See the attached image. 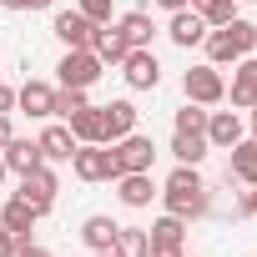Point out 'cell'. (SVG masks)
Wrapping results in <instances>:
<instances>
[{
	"mask_svg": "<svg viewBox=\"0 0 257 257\" xmlns=\"http://www.w3.org/2000/svg\"><path fill=\"white\" fill-rule=\"evenodd\" d=\"M116 197H121L126 207L142 212V207H152V197H162V192H157L152 172H121V177H116Z\"/></svg>",
	"mask_w": 257,
	"mask_h": 257,
	"instance_id": "cell-15",
	"label": "cell"
},
{
	"mask_svg": "<svg viewBox=\"0 0 257 257\" xmlns=\"http://www.w3.org/2000/svg\"><path fill=\"white\" fill-rule=\"evenodd\" d=\"M91 26H111V0H81V6H76Z\"/></svg>",
	"mask_w": 257,
	"mask_h": 257,
	"instance_id": "cell-30",
	"label": "cell"
},
{
	"mask_svg": "<svg viewBox=\"0 0 257 257\" xmlns=\"http://www.w3.org/2000/svg\"><path fill=\"white\" fill-rule=\"evenodd\" d=\"M0 182H6V157H0Z\"/></svg>",
	"mask_w": 257,
	"mask_h": 257,
	"instance_id": "cell-39",
	"label": "cell"
},
{
	"mask_svg": "<svg viewBox=\"0 0 257 257\" xmlns=\"http://www.w3.org/2000/svg\"><path fill=\"white\" fill-rule=\"evenodd\" d=\"M56 71H61V86H76V91H86V86H96V76H101V61H96V51H66Z\"/></svg>",
	"mask_w": 257,
	"mask_h": 257,
	"instance_id": "cell-9",
	"label": "cell"
},
{
	"mask_svg": "<svg viewBox=\"0 0 257 257\" xmlns=\"http://www.w3.org/2000/svg\"><path fill=\"white\" fill-rule=\"evenodd\" d=\"M0 157H6V172H16V177H26V172L46 167V157H41V142H31V137H11L6 147H0Z\"/></svg>",
	"mask_w": 257,
	"mask_h": 257,
	"instance_id": "cell-13",
	"label": "cell"
},
{
	"mask_svg": "<svg viewBox=\"0 0 257 257\" xmlns=\"http://www.w3.org/2000/svg\"><path fill=\"white\" fill-rule=\"evenodd\" d=\"M21 257H51V252H46V247H36V242H31V247H21Z\"/></svg>",
	"mask_w": 257,
	"mask_h": 257,
	"instance_id": "cell-36",
	"label": "cell"
},
{
	"mask_svg": "<svg viewBox=\"0 0 257 257\" xmlns=\"http://www.w3.org/2000/svg\"><path fill=\"white\" fill-rule=\"evenodd\" d=\"M182 91H187V101H197V106H222L227 101V81H222V71L207 61V66H192L187 76H182Z\"/></svg>",
	"mask_w": 257,
	"mask_h": 257,
	"instance_id": "cell-3",
	"label": "cell"
},
{
	"mask_svg": "<svg viewBox=\"0 0 257 257\" xmlns=\"http://www.w3.org/2000/svg\"><path fill=\"white\" fill-rule=\"evenodd\" d=\"M162 202H167L172 217L192 222V217H202V212L212 207V192H207V182L197 177V167H182V162H177V172H172L167 187H162Z\"/></svg>",
	"mask_w": 257,
	"mask_h": 257,
	"instance_id": "cell-1",
	"label": "cell"
},
{
	"mask_svg": "<svg viewBox=\"0 0 257 257\" xmlns=\"http://www.w3.org/2000/svg\"><path fill=\"white\" fill-rule=\"evenodd\" d=\"M252 51H257V46H252Z\"/></svg>",
	"mask_w": 257,
	"mask_h": 257,
	"instance_id": "cell-43",
	"label": "cell"
},
{
	"mask_svg": "<svg viewBox=\"0 0 257 257\" xmlns=\"http://www.w3.org/2000/svg\"><path fill=\"white\" fill-rule=\"evenodd\" d=\"M147 242H152V257H177V252H187V222L167 212L147 227Z\"/></svg>",
	"mask_w": 257,
	"mask_h": 257,
	"instance_id": "cell-7",
	"label": "cell"
},
{
	"mask_svg": "<svg viewBox=\"0 0 257 257\" xmlns=\"http://www.w3.org/2000/svg\"><path fill=\"white\" fill-rule=\"evenodd\" d=\"M137 106L132 101H111V106H101V142L111 147V142H121V137H132L137 132Z\"/></svg>",
	"mask_w": 257,
	"mask_h": 257,
	"instance_id": "cell-11",
	"label": "cell"
},
{
	"mask_svg": "<svg viewBox=\"0 0 257 257\" xmlns=\"http://www.w3.org/2000/svg\"><path fill=\"white\" fill-rule=\"evenodd\" d=\"M16 106H21L26 116L46 121V116H51V106H56V86H46V81H26V86L16 91Z\"/></svg>",
	"mask_w": 257,
	"mask_h": 257,
	"instance_id": "cell-18",
	"label": "cell"
},
{
	"mask_svg": "<svg viewBox=\"0 0 257 257\" xmlns=\"http://www.w3.org/2000/svg\"><path fill=\"white\" fill-rule=\"evenodd\" d=\"M66 126L76 132V142H81V147H86V142H101V106H86V111H76Z\"/></svg>",
	"mask_w": 257,
	"mask_h": 257,
	"instance_id": "cell-26",
	"label": "cell"
},
{
	"mask_svg": "<svg viewBox=\"0 0 257 257\" xmlns=\"http://www.w3.org/2000/svg\"><path fill=\"white\" fill-rule=\"evenodd\" d=\"M121 76H126V86H132V91H157V86H162V66H157L152 46H132V51H126Z\"/></svg>",
	"mask_w": 257,
	"mask_h": 257,
	"instance_id": "cell-5",
	"label": "cell"
},
{
	"mask_svg": "<svg viewBox=\"0 0 257 257\" xmlns=\"http://www.w3.org/2000/svg\"><path fill=\"white\" fill-rule=\"evenodd\" d=\"M116 257H152V242H147V227H116V242H111Z\"/></svg>",
	"mask_w": 257,
	"mask_h": 257,
	"instance_id": "cell-25",
	"label": "cell"
},
{
	"mask_svg": "<svg viewBox=\"0 0 257 257\" xmlns=\"http://www.w3.org/2000/svg\"><path fill=\"white\" fill-rule=\"evenodd\" d=\"M116 31L126 36V46H152V36H157V26H152L147 11H126V16L116 21Z\"/></svg>",
	"mask_w": 257,
	"mask_h": 257,
	"instance_id": "cell-24",
	"label": "cell"
},
{
	"mask_svg": "<svg viewBox=\"0 0 257 257\" xmlns=\"http://www.w3.org/2000/svg\"><path fill=\"white\" fill-rule=\"evenodd\" d=\"M157 6H162V11H182V6H187V0H157Z\"/></svg>",
	"mask_w": 257,
	"mask_h": 257,
	"instance_id": "cell-37",
	"label": "cell"
},
{
	"mask_svg": "<svg viewBox=\"0 0 257 257\" xmlns=\"http://www.w3.org/2000/svg\"><path fill=\"white\" fill-rule=\"evenodd\" d=\"M177 132H207V111H202L197 101H187V106L177 111Z\"/></svg>",
	"mask_w": 257,
	"mask_h": 257,
	"instance_id": "cell-29",
	"label": "cell"
},
{
	"mask_svg": "<svg viewBox=\"0 0 257 257\" xmlns=\"http://www.w3.org/2000/svg\"><path fill=\"white\" fill-rule=\"evenodd\" d=\"M242 111H207V147H217V152H232L237 142H242Z\"/></svg>",
	"mask_w": 257,
	"mask_h": 257,
	"instance_id": "cell-10",
	"label": "cell"
},
{
	"mask_svg": "<svg viewBox=\"0 0 257 257\" xmlns=\"http://www.w3.org/2000/svg\"><path fill=\"white\" fill-rule=\"evenodd\" d=\"M202 46H207V61H212V66H227V61H242V46H237V36H232L227 26H212Z\"/></svg>",
	"mask_w": 257,
	"mask_h": 257,
	"instance_id": "cell-20",
	"label": "cell"
},
{
	"mask_svg": "<svg viewBox=\"0 0 257 257\" xmlns=\"http://www.w3.org/2000/svg\"><path fill=\"white\" fill-rule=\"evenodd\" d=\"M51 31H56V41H61L66 51H91V36H96V26H91L81 11H56Z\"/></svg>",
	"mask_w": 257,
	"mask_h": 257,
	"instance_id": "cell-8",
	"label": "cell"
},
{
	"mask_svg": "<svg viewBox=\"0 0 257 257\" xmlns=\"http://www.w3.org/2000/svg\"><path fill=\"white\" fill-rule=\"evenodd\" d=\"M71 172H76L81 182H116V177H121V172H116V157H111L106 142H86V147H76Z\"/></svg>",
	"mask_w": 257,
	"mask_h": 257,
	"instance_id": "cell-2",
	"label": "cell"
},
{
	"mask_svg": "<svg viewBox=\"0 0 257 257\" xmlns=\"http://www.w3.org/2000/svg\"><path fill=\"white\" fill-rule=\"evenodd\" d=\"M36 142H41V157H46V162H71V157H76V147H81V142H76V132H71L66 121H51Z\"/></svg>",
	"mask_w": 257,
	"mask_h": 257,
	"instance_id": "cell-16",
	"label": "cell"
},
{
	"mask_svg": "<svg viewBox=\"0 0 257 257\" xmlns=\"http://www.w3.org/2000/svg\"><path fill=\"white\" fill-rule=\"evenodd\" d=\"M111 157H116V172H152V162H157V147H152V137L132 132V137L111 142Z\"/></svg>",
	"mask_w": 257,
	"mask_h": 257,
	"instance_id": "cell-6",
	"label": "cell"
},
{
	"mask_svg": "<svg viewBox=\"0 0 257 257\" xmlns=\"http://www.w3.org/2000/svg\"><path fill=\"white\" fill-rule=\"evenodd\" d=\"M91 101H86V91H76V86H61L56 91V106H51V116H61V121H71L76 111H86Z\"/></svg>",
	"mask_w": 257,
	"mask_h": 257,
	"instance_id": "cell-27",
	"label": "cell"
},
{
	"mask_svg": "<svg viewBox=\"0 0 257 257\" xmlns=\"http://www.w3.org/2000/svg\"><path fill=\"white\" fill-rule=\"evenodd\" d=\"M237 6H252V0H237Z\"/></svg>",
	"mask_w": 257,
	"mask_h": 257,
	"instance_id": "cell-41",
	"label": "cell"
},
{
	"mask_svg": "<svg viewBox=\"0 0 257 257\" xmlns=\"http://www.w3.org/2000/svg\"><path fill=\"white\" fill-rule=\"evenodd\" d=\"M207 21L192 11V6H182V11H172V26H167V36H172V46H182V51H192V46H202L207 41Z\"/></svg>",
	"mask_w": 257,
	"mask_h": 257,
	"instance_id": "cell-12",
	"label": "cell"
},
{
	"mask_svg": "<svg viewBox=\"0 0 257 257\" xmlns=\"http://www.w3.org/2000/svg\"><path fill=\"white\" fill-rule=\"evenodd\" d=\"M96 257H116V252H96Z\"/></svg>",
	"mask_w": 257,
	"mask_h": 257,
	"instance_id": "cell-40",
	"label": "cell"
},
{
	"mask_svg": "<svg viewBox=\"0 0 257 257\" xmlns=\"http://www.w3.org/2000/svg\"><path fill=\"white\" fill-rule=\"evenodd\" d=\"M56 192H61V182H56V172H51V167L26 172V177H21V187H16V197H21V202H31V212H36V217H46V212L56 207Z\"/></svg>",
	"mask_w": 257,
	"mask_h": 257,
	"instance_id": "cell-4",
	"label": "cell"
},
{
	"mask_svg": "<svg viewBox=\"0 0 257 257\" xmlns=\"http://www.w3.org/2000/svg\"><path fill=\"white\" fill-rule=\"evenodd\" d=\"M197 16H202L207 26H227V21L237 16V0H207V6H197Z\"/></svg>",
	"mask_w": 257,
	"mask_h": 257,
	"instance_id": "cell-28",
	"label": "cell"
},
{
	"mask_svg": "<svg viewBox=\"0 0 257 257\" xmlns=\"http://www.w3.org/2000/svg\"><path fill=\"white\" fill-rule=\"evenodd\" d=\"M227 177H237V182H247V187L257 182V142L242 137V142L232 147V157H227Z\"/></svg>",
	"mask_w": 257,
	"mask_h": 257,
	"instance_id": "cell-21",
	"label": "cell"
},
{
	"mask_svg": "<svg viewBox=\"0 0 257 257\" xmlns=\"http://www.w3.org/2000/svg\"><path fill=\"white\" fill-rule=\"evenodd\" d=\"M0 257H21V247H16V237L0 227Z\"/></svg>",
	"mask_w": 257,
	"mask_h": 257,
	"instance_id": "cell-32",
	"label": "cell"
},
{
	"mask_svg": "<svg viewBox=\"0 0 257 257\" xmlns=\"http://www.w3.org/2000/svg\"><path fill=\"white\" fill-rule=\"evenodd\" d=\"M11 111H16V91H11V86H0V116H11Z\"/></svg>",
	"mask_w": 257,
	"mask_h": 257,
	"instance_id": "cell-34",
	"label": "cell"
},
{
	"mask_svg": "<svg viewBox=\"0 0 257 257\" xmlns=\"http://www.w3.org/2000/svg\"><path fill=\"white\" fill-rule=\"evenodd\" d=\"M11 137H16V132H11V116H0V147H6Z\"/></svg>",
	"mask_w": 257,
	"mask_h": 257,
	"instance_id": "cell-35",
	"label": "cell"
},
{
	"mask_svg": "<svg viewBox=\"0 0 257 257\" xmlns=\"http://www.w3.org/2000/svg\"><path fill=\"white\" fill-rule=\"evenodd\" d=\"M177 257H187V252H177Z\"/></svg>",
	"mask_w": 257,
	"mask_h": 257,
	"instance_id": "cell-42",
	"label": "cell"
},
{
	"mask_svg": "<svg viewBox=\"0 0 257 257\" xmlns=\"http://www.w3.org/2000/svg\"><path fill=\"white\" fill-rule=\"evenodd\" d=\"M232 66H237V71H232L227 96H232V106L252 111V106H257V56H242V61H232Z\"/></svg>",
	"mask_w": 257,
	"mask_h": 257,
	"instance_id": "cell-14",
	"label": "cell"
},
{
	"mask_svg": "<svg viewBox=\"0 0 257 257\" xmlns=\"http://www.w3.org/2000/svg\"><path fill=\"white\" fill-rule=\"evenodd\" d=\"M116 227H121V222H111V217H86V222H81V242H86L91 252H111Z\"/></svg>",
	"mask_w": 257,
	"mask_h": 257,
	"instance_id": "cell-23",
	"label": "cell"
},
{
	"mask_svg": "<svg viewBox=\"0 0 257 257\" xmlns=\"http://www.w3.org/2000/svg\"><path fill=\"white\" fill-rule=\"evenodd\" d=\"M91 51H96V61H101V66H121L132 46H126V36H121L116 26H96V36H91Z\"/></svg>",
	"mask_w": 257,
	"mask_h": 257,
	"instance_id": "cell-19",
	"label": "cell"
},
{
	"mask_svg": "<svg viewBox=\"0 0 257 257\" xmlns=\"http://www.w3.org/2000/svg\"><path fill=\"white\" fill-rule=\"evenodd\" d=\"M0 6L6 11H51L56 0H0Z\"/></svg>",
	"mask_w": 257,
	"mask_h": 257,
	"instance_id": "cell-31",
	"label": "cell"
},
{
	"mask_svg": "<svg viewBox=\"0 0 257 257\" xmlns=\"http://www.w3.org/2000/svg\"><path fill=\"white\" fill-rule=\"evenodd\" d=\"M0 227H6V232L16 237V247H31V227H36V212H31V202L11 197L6 207H0Z\"/></svg>",
	"mask_w": 257,
	"mask_h": 257,
	"instance_id": "cell-17",
	"label": "cell"
},
{
	"mask_svg": "<svg viewBox=\"0 0 257 257\" xmlns=\"http://www.w3.org/2000/svg\"><path fill=\"white\" fill-rule=\"evenodd\" d=\"M247 126H252V142H257V106H252V121H247Z\"/></svg>",
	"mask_w": 257,
	"mask_h": 257,
	"instance_id": "cell-38",
	"label": "cell"
},
{
	"mask_svg": "<svg viewBox=\"0 0 257 257\" xmlns=\"http://www.w3.org/2000/svg\"><path fill=\"white\" fill-rule=\"evenodd\" d=\"M207 152H212V147H207L202 132H177V137H172V157H177L182 167H202Z\"/></svg>",
	"mask_w": 257,
	"mask_h": 257,
	"instance_id": "cell-22",
	"label": "cell"
},
{
	"mask_svg": "<svg viewBox=\"0 0 257 257\" xmlns=\"http://www.w3.org/2000/svg\"><path fill=\"white\" fill-rule=\"evenodd\" d=\"M242 212H247V217H257V182L242 192Z\"/></svg>",
	"mask_w": 257,
	"mask_h": 257,
	"instance_id": "cell-33",
	"label": "cell"
}]
</instances>
